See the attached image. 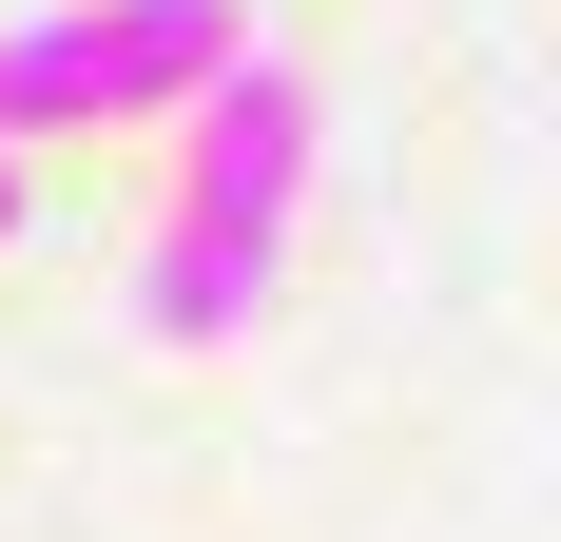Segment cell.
Instances as JSON below:
<instances>
[{"instance_id":"obj_1","label":"cell","mask_w":561,"mask_h":542,"mask_svg":"<svg viewBox=\"0 0 561 542\" xmlns=\"http://www.w3.org/2000/svg\"><path fill=\"white\" fill-rule=\"evenodd\" d=\"M290 174H310V78L290 58H232L214 98H194V194H174L156 271H136V329L156 349H232L252 291L290 252Z\"/></svg>"},{"instance_id":"obj_2","label":"cell","mask_w":561,"mask_h":542,"mask_svg":"<svg viewBox=\"0 0 561 542\" xmlns=\"http://www.w3.org/2000/svg\"><path fill=\"white\" fill-rule=\"evenodd\" d=\"M232 0H78L39 39H0V136H39V116H156V98H214L232 78Z\"/></svg>"},{"instance_id":"obj_3","label":"cell","mask_w":561,"mask_h":542,"mask_svg":"<svg viewBox=\"0 0 561 542\" xmlns=\"http://www.w3.org/2000/svg\"><path fill=\"white\" fill-rule=\"evenodd\" d=\"M0 214H20V174H0Z\"/></svg>"}]
</instances>
